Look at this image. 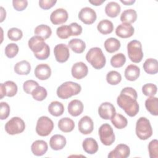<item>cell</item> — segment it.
Returning <instances> with one entry per match:
<instances>
[{"label": "cell", "instance_id": "48", "mask_svg": "<svg viewBox=\"0 0 158 158\" xmlns=\"http://www.w3.org/2000/svg\"><path fill=\"white\" fill-rule=\"evenodd\" d=\"M71 30L72 36H78L82 33V27L76 22H73L69 25Z\"/></svg>", "mask_w": 158, "mask_h": 158}, {"label": "cell", "instance_id": "28", "mask_svg": "<svg viewBox=\"0 0 158 158\" xmlns=\"http://www.w3.org/2000/svg\"><path fill=\"white\" fill-rule=\"evenodd\" d=\"M31 70L30 64L25 60H21L16 63L14 66L15 72L20 75H28Z\"/></svg>", "mask_w": 158, "mask_h": 158}, {"label": "cell", "instance_id": "10", "mask_svg": "<svg viewBox=\"0 0 158 158\" xmlns=\"http://www.w3.org/2000/svg\"><path fill=\"white\" fill-rule=\"evenodd\" d=\"M78 18L85 24L90 25L96 21L97 15L96 12L92 8L85 7L79 12Z\"/></svg>", "mask_w": 158, "mask_h": 158}, {"label": "cell", "instance_id": "14", "mask_svg": "<svg viewBox=\"0 0 158 158\" xmlns=\"http://www.w3.org/2000/svg\"><path fill=\"white\" fill-rule=\"evenodd\" d=\"M130 154V149L129 146L125 144H119L109 153L107 157L109 158H127Z\"/></svg>", "mask_w": 158, "mask_h": 158}, {"label": "cell", "instance_id": "13", "mask_svg": "<svg viewBox=\"0 0 158 158\" xmlns=\"http://www.w3.org/2000/svg\"><path fill=\"white\" fill-rule=\"evenodd\" d=\"M115 113L114 106L109 102H102L98 108L99 116L104 120H110Z\"/></svg>", "mask_w": 158, "mask_h": 158}, {"label": "cell", "instance_id": "3", "mask_svg": "<svg viewBox=\"0 0 158 158\" xmlns=\"http://www.w3.org/2000/svg\"><path fill=\"white\" fill-rule=\"evenodd\" d=\"M86 60L95 69H101L106 62V57L104 55L102 49L98 47L91 48L86 54Z\"/></svg>", "mask_w": 158, "mask_h": 158}, {"label": "cell", "instance_id": "51", "mask_svg": "<svg viewBox=\"0 0 158 158\" xmlns=\"http://www.w3.org/2000/svg\"><path fill=\"white\" fill-rule=\"evenodd\" d=\"M0 9H1V20H0V22H2L4 20V19L6 18V12L5 9L2 6L0 7Z\"/></svg>", "mask_w": 158, "mask_h": 158}, {"label": "cell", "instance_id": "29", "mask_svg": "<svg viewBox=\"0 0 158 158\" xmlns=\"http://www.w3.org/2000/svg\"><path fill=\"white\" fill-rule=\"evenodd\" d=\"M145 107L148 111L153 115H158V99L156 97L149 96L145 101Z\"/></svg>", "mask_w": 158, "mask_h": 158}, {"label": "cell", "instance_id": "38", "mask_svg": "<svg viewBox=\"0 0 158 158\" xmlns=\"http://www.w3.org/2000/svg\"><path fill=\"white\" fill-rule=\"evenodd\" d=\"M122 80V76L120 73L117 71L112 70L107 73L106 81L111 85H116L118 84Z\"/></svg>", "mask_w": 158, "mask_h": 158}, {"label": "cell", "instance_id": "20", "mask_svg": "<svg viewBox=\"0 0 158 158\" xmlns=\"http://www.w3.org/2000/svg\"><path fill=\"white\" fill-rule=\"evenodd\" d=\"M48 149V144L44 140H36L31 146L32 153L36 156H41L44 155L47 152Z\"/></svg>", "mask_w": 158, "mask_h": 158}, {"label": "cell", "instance_id": "47", "mask_svg": "<svg viewBox=\"0 0 158 158\" xmlns=\"http://www.w3.org/2000/svg\"><path fill=\"white\" fill-rule=\"evenodd\" d=\"M12 5L16 10L22 11L27 7L28 1L27 0H14Z\"/></svg>", "mask_w": 158, "mask_h": 158}, {"label": "cell", "instance_id": "2", "mask_svg": "<svg viewBox=\"0 0 158 158\" xmlns=\"http://www.w3.org/2000/svg\"><path fill=\"white\" fill-rule=\"evenodd\" d=\"M28 47L33 52L34 56L39 60H45L50 55V48L41 37L35 35L32 36L28 42Z\"/></svg>", "mask_w": 158, "mask_h": 158}, {"label": "cell", "instance_id": "36", "mask_svg": "<svg viewBox=\"0 0 158 158\" xmlns=\"http://www.w3.org/2000/svg\"><path fill=\"white\" fill-rule=\"evenodd\" d=\"M110 120L114 126L117 129H123L126 127L128 124L126 117L118 113H115Z\"/></svg>", "mask_w": 158, "mask_h": 158}, {"label": "cell", "instance_id": "18", "mask_svg": "<svg viewBox=\"0 0 158 158\" xmlns=\"http://www.w3.org/2000/svg\"><path fill=\"white\" fill-rule=\"evenodd\" d=\"M134 32V27L127 23H122L118 25L115 29V34L122 38H130L133 35Z\"/></svg>", "mask_w": 158, "mask_h": 158}, {"label": "cell", "instance_id": "39", "mask_svg": "<svg viewBox=\"0 0 158 158\" xmlns=\"http://www.w3.org/2000/svg\"><path fill=\"white\" fill-rule=\"evenodd\" d=\"M31 94L32 95V97L34 99L38 101H41L47 97L48 93L44 87L38 86L33 89Z\"/></svg>", "mask_w": 158, "mask_h": 158}, {"label": "cell", "instance_id": "4", "mask_svg": "<svg viewBox=\"0 0 158 158\" xmlns=\"http://www.w3.org/2000/svg\"><path fill=\"white\" fill-rule=\"evenodd\" d=\"M81 90V87L78 83L68 81L63 83L57 88L56 93L59 98L66 99L78 94Z\"/></svg>", "mask_w": 158, "mask_h": 158}, {"label": "cell", "instance_id": "1", "mask_svg": "<svg viewBox=\"0 0 158 158\" xmlns=\"http://www.w3.org/2000/svg\"><path fill=\"white\" fill-rule=\"evenodd\" d=\"M136 91L131 87H125L122 89L117 97V103L130 117H135L139 112V106L136 101Z\"/></svg>", "mask_w": 158, "mask_h": 158}, {"label": "cell", "instance_id": "34", "mask_svg": "<svg viewBox=\"0 0 158 158\" xmlns=\"http://www.w3.org/2000/svg\"><path fill=\"white\" fill-rule=\"evenodd\" d=\"M104 48L107 52L113 53L118 51L120 48V42L115 38H109L104 42Z\"/></svg>", "mask_w": 158, "mask_h": 158}, {"label": "cell", "instance_id": "42", "mask_svg": "<svg viewBox=\"0 0 158 158\" xmlns=\"http://www.w3.org/2000/svg\"><path fill=\"white\" fill-rule=\"evenodd\" d=\"M5 54L9 58L14 57L19 52V46L15 43L8 44L5 48Z\"/></svg>", "mask_w": 158, "mask_h": 158}, {"label": "cell", "instance_id": "11", "mask_svg": "<svg viewBox=\"0 0 158 158\" xmlns=\"http://www.w3.org/2000/svg\"><path fill=\"white\" fill-rule=\"evenodd\" d=\"M54 54L56 60L60 63L66 62L70 56V52L68 46L64 43L57 44L54 49Z\"/></svg>", "mask_w": 158, "mask_h": 158}, {"label": "cell", "instance_id": "8", "mask_svg": "<svg viewBox=\"0 0 158 158\" xmlns=\"http://www.w3.org/2000/svg\"><path fill=\"white\" fill-rule=\"evenodd\" d=\"M4 128L8 134L11 135H17L22 133L25 130V123L21 118L14 117L5 124Z\"/></svg>", "mask_w": 158, "mask_h": 158}, {"label": "cell", "instance_id": "35", "mask_svg": "<svg viewBox=\"0 0 158 158\" xmlns=\"http://www.w3.org/2000/svg\"><path fill=\"white\" fill-rule=\"evenodd\" d=\"M35 33L43 38L44 40L49 38L52 34V30L49 26L44 24L39 25L35 28Z\"/></svg>", "mask_w": 158, "mask_h": 158}, {"label": "cell", "instance_id": "33", "mask_svg": "<svg viewBox=\"0 0 158 158\" xmlns=\"http://www.w3.org/2000/svg\"><path fill=\"white\" fill-rule=\"evenodd\" d=\"M97 29L103 35H107L113 31L114 25L109 20L104 19L98 23Z\"/></svg>", "mask_w": 158, "mask_h": 158}, {"label": "cell", "instance_id": "25", "mask_svg": "<svg viewBox=\"0 0 158 158\" xmlns=\"http://www.w3.org/2000/svg\"><path fill=\"white\" fill-rule=\"evenodd\" d=\"M121 10L120 5L115 1L109 2L105 7V12L110 17L114 18L118 16Z\"/></svg>", "mask_w": 158, "mask_h": 158}, {"label": "cell", "instance_id": "41", "mask_svg": "<svg viewBox=\"0 0 158 158\" xmlns=\"http://www.w3.org/2000/svg\"><path fill=\"white\" fill-rule=\"evenodd\" d=\"M8 38L14 41H17L20 40L23 36L22 31L18 28H11L7 31Z\"/></svg>", "mask_w": 158, "mask_h": 158}, {"label": "cell", "instance_id": "9", "mask_svg": "<svg viewBox=\"0 0 158 158\" xmlns=\"http://www.w3.org/2000/svg\"><path fill=\"white\" fill-rule=\"evenodd\" d=\"M99 135L101 143L105 146H110L115 139L113 129L109 123L101 125L99 128Z\"/></svg>", "mask_w": 158, "mask_h": 158}, {"label": "cell", "instance_id": "37", "mask_svg": "<svg viewBox=\"0 0 158 158\" xmlns=\"http://www.w3.org/2000/svg\"><path fill=\"white\" fill-rule=\"evenodd\" d=\"M126 62V57L122 53H118L114 55L110 59V64L115 68L122 67Z\"/></svg>", "mask_w": 158, "mask_h": 158}, {"label": "cell", "instance_id": "44", "mask_svg": "<svg viewBox=\"0 0 158 158\" xmlns=\"http://www.w3.org/2000/svg\"><path fill=\"white\" fill-rule=\"evenodd\" d=\"M148 151L151 158L158 157V141L156 139L151 141L148 144Z\"/></svg>", "mask_w": 158, "mask_h": 158}, {"label": "cell", "instance_id": "15", "mask_svg": "<svg viewBox=\"0 0 158 158\" xmlns=\"http://www.w3.org/2000/svg\"><path fill=\"white\" fill-rule=\"evenodd\" d=\"M88 72L87 65L83 62H78L75 63L71 69L72 75L77 80L85 77Z\"/></svg>", "mask_w": 158, "mask_h": 158}, {"label": "cell", "instance_id": "32", "mask_svg": "<svg viewBox=\"0 0 158 158\" xmlns=\"http://www.w3.org/2000/svg\"><path fill=\"white\" fill-rule=\"evenodd\" d=\"M137 19V13L133 9L125 10L120 15V20L122 23H131Z\"/></svg>", "mask_w": 158, "mask_h": 158}, {"label": "cell", "instance_id": "22", "mask_svg": "<svg viewBox=\"0 0 158 158\" xmlns=\"http://www.w3.org/2000/svg\"><path fill=\"white\" fill-rule=\"evenodd\" d=\"M68 112L73 117L80 115L83 110V104L82 102L78 99L72 100L68 104Z\"/></svg>", "mask_w": 158, "mask_h": 158}, {"label": "cell", "instance_id": "45", "mask_svg": "<svg viewBox=\"0 0 158 158\" xmlns=\"http://www.w3.org/2000/svg\"><path fill=\"white\" fill-rule=\"evenodd\" d=\"M39 86L37 81L33 80H28L25 81L23 84V91L27 94H31L33 89Z\"/></svg>", "mask_w": 158, "mask_h": 158}, {"label": "cell", "instance_id": "7", "mask_svg": "<svg viewBox=\"0 0 158 158\" xmlns=\"http://www.w3.org/2000/svg\"><path fill=\"white\" fill-rule=\"evenodd\" d=\"M54 128L52 120L47 116L40 117L36 122V132L41 136H48Z\"/></svg>", "mask_w": 158, "mask_h": 158}, {"label": "cell", "instance_id": "24", "mask_svg": "<svg viewBox=\"0 0 158 158\" xmlns=\"http://www.w3.org/2000/svg\"><path fill=\"white\" fill-rule=\"evenodd\" d=\"M140 69L139 68L134 64H130L128 65L124 72L125 77L129 81H135L139 77Z\"/></svg>", "mask_w": 158, "mask_h": 158}, {"label": "cell", "instance_id": "46", "mask_svg": "<svg viewBox=\"0 0 158 158\" xmlns=\"http://www.w3.org/2000/svg\"><path fill=\"white\" fill-rule=\"evenodd\" d=\"M0 118L1 120H4L7 118L10 114V106L6 102H1L0 103Z\"/></svg>", "mask_w": 158, "mask_h": 158}, {"label": "cell", "instance_id": "40", "mask_svg": "<svg viewBox=\"0 0 158 158\" xmlns=\"http://www.w3.org/2000/svg\"><path fill=\"white\" fill-rule=\"evenodd\" d=\"M56 34L60 39H67L72 36L71 30L69 25H61L56 30Z\"/></svg>", "mask_w": 158, "mask_h": 158}, {"label": "cell", "instance_id": "30", "mask_svg": "<svg viewBox=\"0 0 158 158\" xmlns=\"http://www.w3.org/2000/svg\"><path fill=\"white\" fill-rule=\"evenodd\" d=\"M68 45L74 52L77 54L82 53L86 48L85 43L79 38L72 39L69 41Z\"/></svg>", "mask_w": 158, "mask_h": 158}, {"label": "cell", "instance_id": "23", "mask_svg": "<svg viewBox=\"0 0 158 158\" xmlns=\"http://www.w3.org/2000/svg\"><path fill=\"white\" fill-rule=\"evenodd\" d=\"M84 151L89 154H94L98 151V144L96 139L93 138H87L85 139L82 143Z\"/></svg>", "mask_w": 158, "mask_h": 158}, {"label": "cell", "instance_id": "21", "mask_svg": "<svg viewBox=\"0 0 158 158\" xmlns=\"http://www.w3.org/2000/svg\"><path fill=\"white\" fill-rule=\"evenodd\" d=\"M66 139L61 135H54L49 140V145L52 149L58 151L63 149L66 145Z\"/></svg>", "mask_w": 158, "mask_h": 158}, {"label": "cell", "instance_id": "16", "mask_svg": "<svg viewBox=\"0 0 158 158\" xmlns=\"http://www.w3.org/2000/svg\"><path fill=\"white\" fill-rule=\"evenodd\" d=\"M69 17L67 11L63 8H58L54 10L50 15L51 22L54 25H59L65 23Z\"/></svg>", "mask_w": 158, "mask_h": 158}, {"label": "cell", "instance_id": "50", "mask_svg": "<svg viewBox=\"0 0 158 158\" xmlns=\"http://www.w3.org/2000/svg\"><path fill=\"white\" fill-rule=\"evenodd\" d=\"M104 1L105 0H89V2L96 6L101 5Z\"/></svg>", "mask_w": 158, "mask_h": 158}, {"label": "cell", "instance_id": "27", "mask_svg": "<svg viewBox=\"0 0 158 158\" xmlns=\"http://www.w3.org/2000/svg\"><path fill=\"white\" fill-rule=\"evenodd\" d=\"M143 69L144 71L151 75H154L158 72L157 60L153 58L147 59L143 64Z\"/></svg>", "mask_w": 158, "mask_h": 158}, {"label": "cell", "instance_id": "6", "mask_svg": "<svg viewBox=\"0 0 158 158\" xmlns=\"http://www.w3.org/2000/svg\"><path fill=\"white\" fill-rule=\"evenodd\" d=\"M127 53L128 57L134 63L140 62L143 57L142 45L138 40H132L127 44Z\"/></svg>", "mask_w": 158, "mask_h": 158}, {"label": "cell", "instance_id": "49", "mask_svg": "<svg viewBox=\"0 0 158 158\" xmlns=\"http://www.w3.org/2000/svg\"><path fill=\"white\" fill-rule=\"evenodd\" d=\"M57 2L56 0H40L39 6L43 9H49L52 7Z\"/></svg>", "mask_w": 158, "mask_h": 158}, {"label": "cell", "instance_id": "26", "mask_svg": "<svg viewBox=\"0 0 158 158\" xmlns=\"http://www.w3.org/2000/svg\"><path fill=\"white\" fill-rule=\"evenodd\" d=\"M58 127L62 131L69 133L74 129L75 123L71 118L69 117H64L59 120Z\"/></svg>", "mask_w": 158, "mask_h": 158}, {"label": "cell", "instance_id": "12", "mask_svg": "<svg viewBox=\"0 0 158 158\" xmlns=\"http://www.w3.org/2000/svg\"><path fill=\"white\" fill-rule=\"evenodd\" d=\"M18 88L15 83L12 81H6L0 85V98L2 99L4 96L13 97L17 93Z\"/></svg>", "mask_w": 158, "mask_h": 158}, {"label": "cell", "instance_id": "17", "mask_svg": "<svg viewBox=\"0 0 158 158\" xmlns=\"http://www.w3.org/2000/svg\"><path fill=\"white\" fill-rule=\"evenodd\" d=\"M78 130L83 135L90 134L94 128V123L93 120L87 115L83 116L78 122Z\"/></svg>", "mask_w": 158, "mask_h": 158}, {"label": "cell", "instance_id": "31", "mask_svg": "<svg viewBox=\"0 0 158 158\" xmlns=\"http://www.w3.org/2000/svg\"><path fill=\"white\" fill-rule=\"evenodd\" d=\"M48 111L52 115L59 117L63 114L64 112V106L62 102L54 101L51 102L48 106Z\"/></svg>", "mask_w": 158, "mask_h": 158}, {"label": "cell", "instance_id": "43", "mask_svg": "<svg viewBox=\"0 0 158 158\" xmlns=\"http://www.w3.org/2000/svg\"><path fill=\"white\" fill-rule=\"evenodd\" d=\"M157 86L153 83H146L142 87V92L146 96H154L157 93Z\"/></svg>", "mask_w": 158, "mask_h": 158}, {"label": "cell", "instance_id": "5", "mask_svg": "<svg viewBox=\"0 0 158 158\" xmlns=\"http://www.w3.org/2000/svg\"><path fill=\"white\" fill-rule=\"evenodd\" d=\"M135 131L136 136L141 140H146L152 135V129L149 120L144 117H141L136 123Z\"/></svg>", "mask_w": 158, "mask_h": 158}, {"label": "cell", "instance_id": "19", "mask_svg": "<svg viewBox=\"0 0 158 158\" xmlns=\"http://www.w3.org/2000/svg\"><path fill=\"white\" fill-rule=\"evenodd\" d=\"M35 75L36 78L41 80L48 79L51 75V69L46 64H38L35 69Z\"/></svg>", "mask_w": 158, "mask_h": 158}, {"label": "cell", "instance_id": "52", "mask_svg": "<svg viewBox=\"0 0 158 158\" xmlns=\"http://www.w3.org/2000/svg\"><path fill=\"white\" fill-rule=\"evenodd\" d=\"M120 2L122 3L125 4V5H128L129 6V5H131L133 3H135V0H129V1H122V0H121Z\"/></svg>", "mask_w": 158, "mask_h": 158}]
</instances>
